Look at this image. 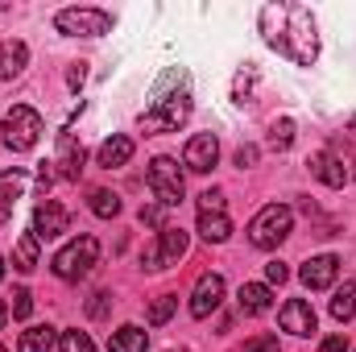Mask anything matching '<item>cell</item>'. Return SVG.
I'll return each instance as SVG.
<instances>
[{"label": "cell", "mask_w": 356, "mask_h": 352, "mask_svg": "<svg viewBox=\"0 0 356 352\" xmlns=\"http://www.w3.org/2000/svg\"><path fill=\"white\" fill-rule=\"evenodd\" d=\"M277 323H282V332H290V336H311V332H315V311H311L307 298H290V303L277 311Z\"/></svg>", "instance_id": "15"}, {"label": "cell", "mask_w": 356, "mask_h": 352, "mask_svg": "<svg viewBox=\"0 0 356 352\" xmlns=\"http://www.w3.org/2000/svg\"><path fill=\"white\" fill-rule=\"evenodd\" d=\"M58 349L63 352H95V344H91L88 332H63L58 336Z\"/></svg>", "instance_id": "28"}, {"label": "cell", "mask_w": 356, "mask_h": 352, "mask_svg": "<svg viewBox=\"0 0 356 352\" xmlns=\"http://www.w3.org/2000/svg\"><path fill=\"white\" fill-rule=\"evenodd\" d=\"M0 282H4V257H0Z\"/></svg>", "instance_id": "40"}, {"label": "cell", "mask_w": 356, "mask_h": 352, "mask_svg": "<svg viewBox=\"0 0 356 352\" xmlns=\"http://www.w3.org/2000/svg\"><path fill=\"white\" fill-rule=\"evenodd\" d=\"M348 129H353V137H356V116H353V120H348Z\"/></svg>", "instance_id": "39"}, {"label": "cell", "mask_w": 356, "mask_h": 352, "mask_svg": "<svg viewBox=\"0 0 356 352\" xmlns=\"http://www.w3.org/2000/svg\"><path fill=\"white\" fill-rule=\"evenodd\" d=\"M54 29L71 33V38H104V33H112V13H104V8H63L54 17Z\"/></svg>", "instance_id": "8"}, {"label": "cell", "mask_w": 356, "mask_h": 352, "mask_svg": "<svg viewBox=\"0 0 356 352\" xmlns=\"http://www.w3.org/2000/svg\"><path fill=\"white\" fill-rule=\"evenodd\" d=\"M25 191V170H4L0 175V224L8 220V211H13V203H17V195Z\"/></svg>", "instance_id": "22"}, {"label": "cell", "mask_w": 356, "mask_h": 352, "mask_svg": "<svg viewBox=\"0 0 356 352\" xmlns=\"http://www.w3.org/2000/svg\"><path fill=\"white\" fill-rule=\"evenodd\" d=\"M236 303H241L245 315H266L269 307H273V290H269L266 282H245L241 294H236Z\"/></svg>", "instance_id": "19"}, {"label": "cell", "mask_w": 356, "mask_h": 352, "mask_svg": "<svg viewBox=\"0 0 356 352\" xmlns=\"http://www.w3.org/2000/svg\"><path fill=\"white\" fill-rule=\"evenodd\" d=\"M175 307H178L175 294H158V298L149 303V323H154V328H162V323H166V319L175 315Z\"/></svg>", "instance_id": "27"}, {"label": "cell", "mask_w": 356, "mask_h": 352, "mask_svg": "<svg viewBox=\"0 0 356 352\" xmlns=\"http://www.w3.org/2000/svg\"><path fill=\"white\" fill-rule=\"evenodd\" d=\"M29 311H33V294L29 290H13V315L17 319H29Z\"/></svg>", "instance_id": "30"}, {"label": "cell", "mask_w": 356, "mask_h": 352, "mask_svg": "<svg viewBox=\"0 0 356 352\" xmlns=\"http://www.w3.org/2000/svg\"><path fill=\"white\" fill-rule=\"evenodd\" d=\"M199 237L207 245H224L232 237V220H228V203H224V191H203L199 195Z\"/></svg>", "instance_id": "6"}, {"label": "cell", "mask_w": 356, "mask_h": 352, "mask_svg": "<svg viewBox=\"0 0 356 352\" xmlns=\"http://www.w3.org/2000/svg\"><path fill=\"white\" fill-rule=\"evenodd\" d=\"M0 133H4V145H8L13 154H25V150H33L38 137H42V116H38L29 104H13Z\"/></svg>", "instance_id": "5"}, {"label": "cell", "mask_w": 356, "mask_h": 352, "mask_svg": "<svg viewBox=\"0 0 356 352\" xmlns=\"http://www.w3.org/2000/svg\"><path fill=\"white\" fill-rule=\"evenodd\" d=\"M245 352H277V336H257L245 344Z\"/></svg>", "instance_id": "33"}, {"label": "cell", "mask_w": 356, "mask_h": 352, "mask_svg": "<svg viewBox=\"0 0 356 352\" xmlns=\"http://www.w3.org/2000/svg\"><path fill=\"white\" fill-rule=\"evenodd\" d=\"M356 315V269L344 278V286L332 294V319H340V323H348Z\"/></svg>", "instance_id": "21"}, {"label": "cell", "mask_w": 356, "mask_h": 352, "mask_svg": "<svg viewBox=\"0 0 356 352\" xmlns=\"http://www.w3.org/2000/svg\"><path fill=\"white\" fill-rule=\"evenodd\" d=\"M0 352H4V344H0Z\"/></svg>", "instance_id": "41"}, {"label": "cell", "mask_w": 356, "mask_h": 352, "mask_svg": "<svg viewBox=\"0 0 356 352\" xmlns=\"http://www.w3.org/2000/svg\"><path fill=\"white\" fill-rule=\"evenodd\" d=\"M186 245H191V237L178 228V224H166L162 232H158V241L141 253V265L145 269H170L186 257Z\"/></svg>", "instance_id": "9"}, {"label": "cell", "mask_w": 356, "mask_h": 352, "mask_svg": "<svg viewBox=\"0 0 356 352\" xmlns=\"http://www.w3.org/2000/svg\"><path fill=\"white\" fill-rule=\"evenodd\" d=\"M108 303H112V298H108V290H99V294H91V303H88V315H91V319H104V315H108Z\"/></svg>", "instance_id": "31"}, {"label": "cell", "mask_w": 356, "mask_h": 352, "mask_svg": "<svg viewBox=\"0 0 356 352\" xmlns=\"http://www.w3.org/2000/svg\"><path fill=\"white\" fill-rule=\"evenodd\" d=\"M220 303H224V278L220 273H203L195 282V294H191V315L195 319H207Z\"/></svg>", "instance_id": "12"}, {"label": "cell", "mask_w": 356, "mask_h": 352, "mask_svg": "<svg viewBox=\"0 0 356 352\" xmlns=\"http://www.w3.org/2000/svg\"><path fill=\"white\" fill-rule=\"evenodd\" d=\"M83 162H88V150L75 141V133H58V158H54L58 175L67 178V182H79V175H83Z\"/></svg>", "instance_id": "14"}, {"label": "cell", "mask_w": 356, "mask_h": 352, "mask_svg": "<svg viewBox=\"0 0 356 352\" xmlns=\"http://www.w3.org/2000/svg\"><path fill=\"white\" fill-rule=\"evenodd\" d=\"M4 319H8V307H4V303H0V328H4Z\"/></svg>", "instance_id": "38"}, {"label": "cell", "mask_w": 356, "mask_h": 352, "mask_svg": "<svg viewBox=\"0 0 356 352\" xmlns=\"http://www.w3.org/2000/svg\"><path fill=\"white\" fill-rule=\"evenodd\" d=\"M294 228V211L286 203H266L253 220H249V241L257 249H277Z\"/></svg>", "instance_id": "3"}, {"label": "cell", "mask_w": 356, "mask_h": 352, "mask_svg": "<svg viewBox=\"0 0 356 352\" xmlns=\"http://www.w3.org/2000/svg\"><path fill=\"white\" fill-rule=\"evenodd\" d=\"M91 211L99 216V220H116L120 216V195H112V191H91Z\"/></svg>", "instance_id": "25"}, {"label": "cell", "mask_w": 356, "mask_h": 352, "mask_svg": "<svg viewBox=\"0 0 356 352\" xmlns=\"http://www.w3.org/2000/svg\"><path fill=\"white\" fill-rule=\"evenodd\" d=\"M286 278H290L286 262H269V265H266V282H269V286H282Z\"/></svg>", "instance_id": "32"}, {"label": "cell", "mask_w": 356, "mask_h": 352, "mask_svg": "<svg viewBox=\"0 0 356 352\" xmlns=\"http://www.w3.org/2000/svg\"><path fill=\"white\" fill-rule=\"evenodd\" d=\"M25 67H29V46L17 42V38H4L0 42V83L4 79H17Z\"/></svg>", "instance_id": "17"}, {"label": "cell", "mask_w": 356, "mask_h": 352, "mask_svg": "<svg viewBox=\"0 0 356 352\" xmlns=\"http://www.w3.org/2000/svg\"><path fill=\"white\" fill-rule=\"evenodd\" d=\"M298 278H302L307 290H327L340 278V257L336 253H319V257H311V262L298 269Z\"/></svg>", "instance_id": "13"}, {"label": "cell", "mask_w": 356, "mask_h": 352, "mask_svg": "<svg viewBox=\"0 0 356 352\" xmlns=\"http://www.w3.org/2000/svg\"><path fill=\"white\" fill-rule=\"evenodd\" d=\"M178 352H182V349H178Z\"/></svg>", "instance_id": "42"}, {"label": "cell", "mask_w": 356, "mask_h": 352, "mask_svg": "<svg viewBox=\"0 0 356 352\" xmlns=\"http://www.w3.org/2000/svg\"><path fill=\"white\" fill-rule=\"evenodd\" d=\"M141 224H154V228L162 232V228H166V224H162V203H158V207H141Z\"/></svg>", "instance_id": "34"}, {"label": "cell", "mask_w": 356, "mask_h": 352, "mask_svg": "<svg viewBox=\"0 0 356 352\" xmlns=\"http://www.w3.org/2000/svg\"><path fill=\"white\" fill-rule=\"evenodd\" d=\"M133 158V137H124V133H112L104 145H99V154H95V162L104 166V170H112V166H124Z\"/></svg>", "instance_id": "18"}, {"label": "cell", "mask_w": 356, "mask_h": 352, "mask_svg": "<svg viewBox=\"0 0 356 352\" xmlns=\"http://www.w3.org/2000/svg\"><path fill=\"white\" fill-rule=\"evenodd\" d=\"M145 178H149V191H154V199H158L162 207H178V203H182L186 178H182V166H178L175 158H154Z\"/></svg>", "instance_id": "7"}, {"label": "cell", "mask_w": 356, "mask_h": 352, "mask_svg": "<svg viewBox=\"0 0 356 352\" xmlns=\"http://www.w3.org/2000/svg\"><path fill=\"white\" fill-rule=\"evenodd\" d=\"M71 228V211L58 203V199H38V207H33V237L38 241H54V237H63Z\"/></svg>", "instance_id": "10"}, {"label": "cell", "mask_w": 356, "mask_h": 352, "mask_svg": "<svg viewBox=\"0 0 356 352\" xmlns=\"http://www.w3.org/2000/svg\"><path fill=\"white\" fill-rule=\"evenodd\" d=\"M13 269H21V273L38 269V237L33 232H21V241L13 245Z\"/></svg>", "instance_id": "24"}, {"label": "cell", "mask_w": 356, "mask_h": 352, "mask_svg": "<svg viewBox=\"0 0 356 352\" xmlns=\"http://www.w3.org/2000/svg\"><path fill=\"white\" fill-rule=\"evenodd\" d=\"M253 162H257V145H241V150H236V166L245 170V166H253Z\"/></svg>", "instance_id": "35"}, {"label": "cell", "mask_w": 356, "mask_h": 352, "mask_svg": "<svg viewBox=\"0 0 356 352\" xmlns=\"http://www.w3.org/2000/svg\"><path fill=\"white\" fill-rule=\"evenodd\" d=\"M99 262V241L95 237H75L71 245H63L58 253H54V262L50 269L63 278V282H79V278H88L91 269Z\"/></svg>", "instance_id": "4"}, {"label": "cell", "mask_w": 356, "mask_h": 352, "mask_svg": "<svg viewBox=\"0 0 356 352\" xmlns=\"http://www.w3.org/2000/svg\"><path fill=\"white\" fill-rule=\"evenodd\" d=\"M54 328L50 323H33V328H25L21 332V340H17V352H50L54 349Z\"/></svg>", "instance_id": "23"}, {"label": "cell", "mask_w": 356, "mask_h": 352, "mask_svg": "<svg viewBox=\"0 0 356 352\" xmlns=\"http://www.w3.org/2000/svg\"><path fill=\"white\" fill-rule=\"evenodd\" d=\"M191 116V75L186 71H166L162 83L154 88L149 108L141 112L145 133H178Z\"/></svg>", "instance_id": "2"}, {"label": "cell", "mask_w": 356, "mask_h": 352, "mask_svg": "<svg viewBox=\"0 0 356 352\" xmlns=\"http://www.w3.org/2000/svg\"><path fill=\"white\" fill-rule=\"evenodd\" d=\"M216 158H220V141H216V133H195V137L186 141L182 166L195 170V175H207V170L216 166Z\"/></svg>", "instance_id": "11"}, {"label": "cell", "mask_w": 356, "mask_h": 352, "mask_svg": "<svg viewBox=\"0 0 356 352\" xmlns=\"http://www.w3.org/2000/svg\"><path fill=\"white\" fill-rule=\"evenodd\" d=\"M269 145H273L277 154H286V150L294 145V120H290V116L273 120V129H269Z\"/></svg>", "instance_id": "26"}, {"label": "cell", "mask_w": 356, "mask_h": 352, "mask_svg": "<svg viewBox=\"0 0 356 352\" xmlns=\"http://www.w3.org/2000/svg\"><path fill=\"white\" fill-rule=\"evenodd\" d=\"M261 38H266L269 50L286 54L294 67H315L319 58V33H315V17L307 4H294V0H277L261 8Z\"/></svg>", "instance_id": "1"}, {"label": "cell", "mask_w": 356, "mask_h": 352, "mask_svg": "<svg viewBox=\"0 0 356 352\" xmlns=\"http://www.w3.org/2000/svg\"><path fill=\"white\" fill-rule=\"evenodd\" d=\"M253 79H257V71H253V67H245V71L236 75V88H232L236 104H245V99H249V88H253Z\"/></svg>", "instance_id": "29"}, {"label": "cell", "mask_w": 356, "mask_h": 352, "mask_svg": "<svg viewBox=\"0 0 356 352\" xmlns=\"http://www.w3.org/2000/svg\"><path fill=\"white\" fill-rule=\"evenodd\" d=\"M67 83H71V88H79V83H83V63H79V67H71V75H67Z\"/></svg>", "instance_id": "37"}, {"label": "cell", "mask_w": 356, "mask_h": 352, "mask_svg": "<svg viewBox=\"0 0 356 352\" xmlns=\"http://www.w3.org/2000/svg\"><path fill=\"white\" fill-rule=\"evenodd\" d=\"M307 166H311V175L319 178L323 186H344V182H348V166H344V162H340L332 150H319V154H311V162H307Z\"/></svg>", "instance_id": "16"}, {"label": "cell", "mask_w": 356, "mask_h": 352, "mask_svg": "<svg viewBox=\"0 0 356 352\" xmlns=\"http://www.w3.org/2000/svg\"><path fill=\"white\" fill-rule=\"evenodd\" d=\"M149 349V332L137 328V323H124L108 336V352H145Z\"/></svg>", "instance_id": "20"}, {"label": "cell", "mask_w": 356, "mask_h": 352, "mask_svg": "<svg viewBox=\"0 0 356 352\" xmlns=\"http://www.w3.org/2000/svg\"><path fill=\"white\" fill-rule=\"evenodd\" d=\"M319 352H348V340H344V336H327V340L319 344Z\"/></svg>", "instance_id": "36"}]
</instances>
